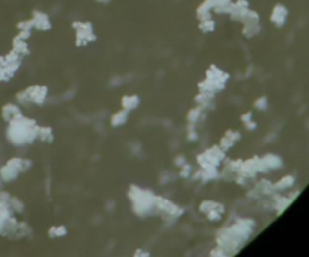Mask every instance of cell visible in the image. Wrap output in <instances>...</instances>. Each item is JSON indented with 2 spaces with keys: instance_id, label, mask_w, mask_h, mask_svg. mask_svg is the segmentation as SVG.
<instances>
[{
  "instance_id": "1",
  "label": "cell",
  "mask_w": 309,
  "mask_h": 257,
  "mask_svg": "<svg viewBox=\"0 0 309 257\" xmlns=\"http://www.w3.org/2000/svg\"><path fill=\"white\" fill-rule=\"evenodd\" d=\"M6 138L14 145H26L33 143L38 138V126L33 120L26 116H18L9 121Z\"/></svg>"
},
{
  "instance_id": "2",
  "label": "cell",
  "mask_w": 309,
  "mask_h": 257,
  "mask_svg": "<svg viewBox=\"0 0 309 257\" xmlns=\"http://www.w3.org/2000/svg\"><path fill=\"white\" fill-rule=\"evenodd\" d=\"M129 197L131 200V207L137 215H150L153 210H158L157 197L148 189H140V188L131 186Z\"/></svg>"
},
{
  "instance_id": "3",
  "label": "cell",
  "mask_w": 309,
  "mask_h": 257,
  "mask_svg": "<svg viewBox=\"0 0 309 257\" xmlns=\"http://www.w3.org/2000/svg\"><path fill=\"white\" fill-rule=\"evenodd\" d=\"M73 28L76 29V43L77 46H86L95 41L94 26L89 22H74Z\"/></svg>"
},
{
  "instance_id": "4",
  "label": "cell",
  "mask_w": 309,
  "mask_h": 257,
  "mask_svg": "<svg viewBox=\"0 0 309 257\" xmlns=\"http://www.w3.org/2000/svg\"><path fill=\"white\" fill-rule=\"evenodd\" d=\"M30 20H32L33 29H36V30L46 32V30H50V29H52L50 17H49L46 12H43V11H33Z\"/></svg>"
},
{
  "instance_id": "5",
  "label": "cell",
  "mask_w": 309,
  "mask_h": 257,
  "mask_svg": "<svg viewBox=\"0 0 309 257\" xmlns=\"http://www.w3.org/2000/svg\"><path fill=\"white\" fill-rule=\"evenodd\" d=\"M286 18H288V9L283 5H276L272 11V15H270L272 23L276 25V26H283Z\"/></svg>"
},
{
  "instance_id": "6",
  "label": "cell",
  "mask_w": 309,
  "mask_h": 257,
  "mask_svg": "<svg viewBox=\"0 0 309 257\" xmlns=\"http://www.w3.org/2000/svg\"><path fill=\"white\" fill-rule=\"evenodd\" d=\"M22 115H23L22 108H20L18 105H15V103H8V105H5L3 109H2V116H3V120H5L6 123L15 120V118L22 116Z\"/></svg>"
},
{
  "instance_id": "7",
  "label": "cell",
  "mask_w": 309,
  "mask_h": 257,
  "mask_svg": "<svg viewBox=\"0 0 309 257\" xmlns=\"http://www.w3.org/2000/svg\"><path fill=\"white\" fill-rule=\"evenodd\" d=\"M18 175H20V171L9 164H6V165H3L2 168H0V180L2 182H12V180L17 179Z\"/></svg>"
},
{
  "instance_id": "8",
  "label": "cell",
  "mask_w": 309,
  "mask_h": 257,
  "mask_svg": "<svg viewBox=\"0 0 309 257\" xmlns=\"http://www.w3.org/2000/svg\"><path fill=\"white\" fill-rule=\"evenodd\" d=\"M121 105H122V109L126 111H134L139 105H140V97L136 95V94H130V95H124L122 100H121Z\"/></svg>"
},
{
  "instance_id": "9",
  "label": "cell",
  "mask_w": 309,
  "mask_h": 257,
  "mask_svg": "<svg viewBox=\"0 0 309 257\" xmlns=\"http://www.w3.org/2000/svg\"><path fill=\"white\" fill-rule=\"evenodd\" d=\"M12 50H15L20 56H26L29 55V46H27V41L23 38H20L18 35L14 38L12 41Z\"/></svg>"
},
{
  "instance_id": "10",
  "label": "cell",
  "mask_w": 309,
  "mask_h": 257,
  "mask_svg": "<svg viewBox=\"0 0 309 257\" xmlns=\"http://www.w3.org/2000/svg\"><path fill=\"white\" fill-rule=\"evenodd\" d=\"M127 121H129V111L122 109V111L115 112V114L112 115L110 124H112V127H121V126L126 124Z\"/></svg>"
},
{
  "instance_id": "11",
  "label": "cell",
  "mask_w": 309,
  "mask_h": 257,
  "mask_svg": "<svg viewBox=\"0 0 309 257\" xmlns=\"http://www.w3.org/2000/svg\"><path fill=\"white\" fill-rule=\"evenodd\" d=\"M243 25H244V26H243V33H244V36H247V38L255 36V35L261 30L259 22H247V23H243Z\"/></svg>"
},
{
  "instance_id": "12",
  "label": "cell",
  "mask_w": 309,
  "mask_h": 257,
  "mask_svg": "<svg viewBox=\"0 0 309 257\" xmlns=\"http://www.w3.org/2000/svg\"><path fill=\"white\" fill-rule=\"evenodd\" d=\"M53 130L52 127H38V138L36 140L44 141V143H52L53 141Z\"/></svg>"
},
{
  "instance_id": "13",
  "label": "cell",
  "mask_w": 309,
  "mask_h": 257,
  "mask_svg": "<svg viewBox=\"0 0 309 257\" xmlns=\"http://www.w3.org/2000/svg\"><path fill=\"white\" fill-rule=\"evenodd\" d=\"M262 162L265 165V168L269 170V168H278L281 167V159L278 156H273V154H267L262 157Z\"/></svg>"
},
{
  "instance_id": "14",
  "label": "cell",
  "mask_w": 309,
  "mask_h": 257,
  "mask_svg": "<svg viewBox=\"0 0 309 257\" xmlns=\"http://www.w3.org/2000/svg\"><path fill=\"white\" fill-rule=\"evenodd\" d=\"M199 30H201V32H204V33L214 32V30H216V22H214L213 18L202 20V22H199Z\"/></svg>"
},
{
  "instance_id": "15",
  "label": "cell",
  "mask_w": 309,
  "mask_h": 257,
  "mask_svg": "<svg viewBox=\"0 0 309 257\" xmlns=\"http://www.w3.org/2000/svg\"><path fill=\"white\" fill-rule=\"evenodd\" d=\"M222 204H219V203H214V201H210V200H205V201H202V204L199 206V210L202 212V213H205V215H208L210 212H213L214 209H217V207H220Z\"/></svg>"
},
{
  "instance_id": "16",
  "label": "cell",
  "mask_w": 309,
  "mask_h": 257,
  "mask_svg": "<svg viewBox=\"0 0 309 257\" xmlns=\"http://www.w3.org/2000/svg\"><path fill=\"white\" fill-rule=\"evenodd\" d=\"M67 233H68V230L65 228V226H54L49 231L52 238H64V236H67Z\"/></svg>"
},
{
  "instance_id": "17",
  "label": "cell",
  "mask_w": 309,
  "mask_h": 257,
  "mask_svg": "<svg viewBox=\"0 0 309 257\" xmlns=\"http://www.w3.org/2000/svg\"><path fill=\"white\" fill-rule=\"evenodd\" d=\"M8 204L11 206V209H12V212H14V213H22V212H23V209H25L23 203L20 201L18 199H14V197H11V200H9V203H8Z\"/></svg>"
},
{
  "instance_id": "18",
  "label": "cell",
  "mask_w": 309,
  "mask_h": 257,
  "mask_svg": "<svg viewBox=\"0 0 309 257\" xmlns=\"http://www.w3.org/2000/svg\"><path fill=\"white\" fill-rule=\"evenodd\" d=\"M201 115H202V112H201V108H195V109H192L190 112H189V121L190 123H196L199 118H201Z\"/></svg>"
},
{
  "instance_id": "19",
  "label": "cell",
  "mask_w": 309,
  "mask_h": 257,
  "mask_svg": "<svg viewBox=\"0 0 309 257\" xmlns=\"http://www.w3.org/2000/svg\"><path fill=\"white\" fill-rule=\"evenodd\" d=\"M18 30H33V25H32V20H23V22H20L17 25Z\"/></svg>"
},
{
  "instance_id": "20",
  "label": "cell",
  "mask_w": 309,
  "mask_h": 257,
  "mask_svg": "<svg viewBox=\"0 0 309 257\" xmlns=\"http://www.w3.org/2000/svg\"><path fill=\"white\" fill-rule=\"evenodd\" d=\"M255 108L257 109H265L267 108V100L265 98H259V100L255 102Z\"/></svg>"
},
{
  "instance_id": "21",
  "label": "cell",
  "mask_w": 309,
  "mask_h": 257,
  "mask_svg": "<svg viewBox=\"0 0 309 257\" xmlns=\"http://www.w3.org/2000/svg\"><path fill=\"white\" fill-rule=\"evenodd\" d=\"M249 120H252V114H251V112H247V114H244V115L241 116V121H243V123H247Z\"/></svg>"
},
{
  "instance_id": "22",
  "label": "cell",
  "mask_w": 309,
  "mask_h": 257,
  "mask_svg": "<svg viewBox=\"0 0 309 257\" xmlns=\"http://www.w3.org/2000/svg\"><path fill=\"white\" fill-rule=\"evenodd\" d=\"M175 162H177V164H181L180 167H182V165L185 164V157H184V156H180V157H177V159H175Z\"/></svg>"
},
{
  "instance_id": "23",
  "label": "cell",
  "mask_w": 309,
  "mask_h": 257,
  "mask_svg": "<svg viewBox=\"0 0 309 257\" xmlns=\"http://www.w3.org/2000/svg\"><path fill=\"white\" fill-rule=\"evenodd\" d=\"M134 256H150V253L148 251H136Z\"/></svg>"
},
{
  "instance_id": "24",
  "label": "cell",
  "mask_w": 309,
  "mask_h": 257,
  "mask_svg": "<svg viewBox=\"0 0 309 257\" xmlns=\"http://www.w3.org/2000/svg\"><path fill=\"white\" fill-rule=\"evenodd\" d=\"M98 3H101V5H107V3H110L112 0H97Z\"/></svg>"
}]
</instances>
